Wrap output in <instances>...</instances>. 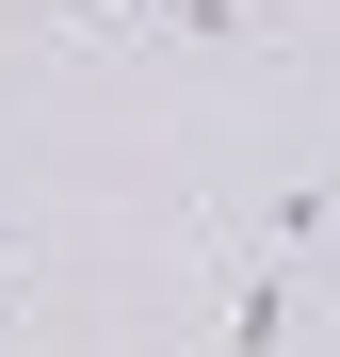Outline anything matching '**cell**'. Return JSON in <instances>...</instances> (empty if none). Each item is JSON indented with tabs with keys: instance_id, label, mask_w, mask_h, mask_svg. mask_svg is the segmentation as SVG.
I'll return each mask as SVG.
<instances>
[{
	"instance_id": "1",
	"label": "cell",
	"mask_w": 340,
	"mask_h": 357,
	"mask_svg": "<svg viewBox=\"0 0 340 357\" xmlns=\"http://www.w3.org/2000/svg\"><path fill=\"white\" fill-rule=\"evenodd\" d=\"M0 309H17V227H0Z\"/></svg>"
}]
</instances>
